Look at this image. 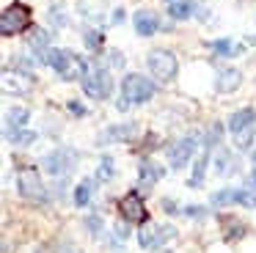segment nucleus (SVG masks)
Here are the masks:
<instances>
[{"mask_svg":"<svg viewBox=\"0 0 256 253\" xmlns=\"http://www.w3.org/2000/svg\"><path fill=\"white\" fill-rule=\"evenodd\" d=\"M154 96V82L146 80L144 74H127L122 82V99L118 110H130V104H144Z\"/></svg>","mask_w":256,"mask_h":253,"instance_id":"nucleus-1","label":"nucleus"},{"mask_svg":"<svg viewBox=\"0 0 256 253\" xmlns=\"http://www.w3.org/2000/svg\"><path fill=\"white\" fill-rule=\"evenodd\" d=\"M47 64H50L64 80H78V77L83 80V74L88 72V60L78 58V55L69 52V50H50V52H47Z\"/></svg>","mask_w":256,"mask_h":253,"instance_id":"nucleus-2","label":"nucleus"},{"mask_svg":"<svg viewBox=\"0 0 256 253\" xmlns=\"http://www.w3.org/2000/svg\"><path fill=\"white\" fill-rule=\"evenodd\" d=\"M30 25V8L25 3H12L3 16H0V33L3 36H14V33H22Z\"/></svg>","mask_w":256,"mask_h":253,"instance_id":"nucleus-3","label":"nucleus"},{"mask_svg":"<svg viewBox=\"0 0 256 253\" xmlns=\"http://www.w3.org/2000/svg\"><path fill=\"white\" fill-rule=\"evenodd\" d=\"M83 88L94 99H108L110 96V74H108V69L88 64V72L83 74Z\"/></svg>","mask_w":256,"mask_h":253,"instance_id":"nucleus-4","label":"nucleus"},{"mask_svg":"<svg viewBox=\"0 0 256 253\" xmlns=\"http://www.w3.org/2000/svg\"><path fill=\"white\" fill-rule=\"evenodd\" d=\"M149 72L157 77V80H174L176 77V58H174V52H168V50H154V52L149 55Z\"/></svg>","mask_w":256,"mask_h":253,"instance_id":"nucleus-5","label":"nucleus"},{"mask_svg":"<svg viewBox=\"0 0 256 253\" xmlns=\"http://www.w3.org/2000/svg\"><path fill=\"white\" fill-rule=\"evenodd\" d=\"M20 196L28 198V201H44L47 198L44 184H42L36 168H22L20 170Z\"/></svg>","mask_w":256,"mask_h":253,"instance_id":"nucleus-6","label":"nucleus"},{"mask_svg":"<svg viewBox=\"0 0 256 253\" xmlns=\"http://www.w3.org/2000/svg\"><path fill=\"white\" fill-rule=\"evenodd\" d=\"M118 212H122V218L130 220V223H144V220H146L144 198H140L138 192H127V196L118 201Z\"/></svg>","mask_w":256,"mask_h":253,"instance_id":"nucleus-7","label":"nucleus"},{"mask_svg":"<svg viewBox=\"0 0 256 253\" xmlns=\"http://www.w3.org/2000/svg\"><path fill=\"white\" fill-rule=\"evenodd\" d=\"M174 236V228L168 226H154V223H146L144 228L138 231V242L144 248H160L162 242H168Z\"/></svg>","mask_w":256,"mask_h":253,"instance_id":"nucleus-8","label":"nucleus"},{"mask_svg":"<svg viewBox=\"0 0 256 253\" xmlns=\"http://www.w3.org/2000/svg\"><path fill=\"white\" fill-rule=\"evenodd\" d=\"M72 162H74V154L69 152V148H58V152H52L44 157V168L50 170L52 176H64L72 168Z\"/></svg>","mask_w":256,"mask_h":253,"instance_id":"nucleus-9","label":"nucleus"},{"mask_svg":"<svg viewBox=\"0 0 256 253\" xmlns=\"http://www.w3.org/2000/svg\"><path fill=\"white\" fill-rule=\"evenodd\" d=\"M193 152H196V138H182V140H176V143L171 146V152H168V160H171L174 168H182V165L190 162Z\"/></svg>","mask_w":256,"mask_h":253,"instance_id":"nucleus-10","label":"nucleus"},{"mask_svg":"<svg viewBox=\"0 0 256 253\" xmlns=\"http://www.w3.org/2000/svg\"><path fill=\"white\" fill-rule=\"evenodd\" d=\"M3 88L6 91H14V94H28L34 88V77L28 72H12L6 69L3 72Z\"/></svg>","mask_w":256,"mask_h":253,"instance_id":"nucleus-11","label":"nucleus"},{"mask_svg":"<svg viewBox=\"0 0 256 253\" xmlns=\"http://www.w3.org/2000/svg\"><path fill=\"white\" fill-rule=\"evenodd\" d=\"M254 121H256V113L250 108H242V110H237V113H232V118H228V130H232V135H237V132L254 126Z\"/></svg>","mask_w":256,"mask_h":253,"instance_id":"nucleus-12","label":"nucleus"},{"mask_svg":"<svg viewBox=\"0 0 256 253\" xmlns=\"http://www.w3.org/2000/svg\"><path fill=\"white\" fill-rule=\"evenodd\" d=\"M157 28L160 25H157V16L152 14V11H146V8L135 11V30H138L140 36H152Z\"/></svg>","mask_w":256,"mask_h":253,"instance_id":"nucleus-13","label":"nucleus"},{"mask_svg":"<svg viewBox=\"0 0 256 253\" xmlns=\"http://www.w3.org/2000/svg\"><path fill=\"white\" fill-rule=\"evenodd\" d=\"M162 174H166V170H162V165L152 162V160H144V162H140V187H146V190H149V187L154 184Z\"/></svg>","mask_w":256,"mask_h":253,"instance_id":"nucleus-14","label":"nucleus"},{"mask_svg":"<svg viewBox=\"0 0 256 253\" xmlns=\"http://www.w3.org/2000/svg\"><path fill=\"white\" fill-rule=\"evenodd\" d=\"M240 80H242V74H240L237 69H223L220 74H218V91L220 94L234 91V88L240 86Z\"/></svg>","mask_w":256,"mask_h":253,"instance_id":"nucleus-15","label":"nucleus"},{"mask_svg":"<svg viewBox=\"0 0 256 253\" xmlns=\"http://www.w3.org/2000/svg\"><path fill=\"white\" fill-rule=\"evenodd\" d=\"M138 126L135 124H118V126H110V130L102 135V143H113V140H127V138L135 135Z\"/></svg>","mask_w":256,"mask_h":253,"instance_id":"nucleus-16","label":"nucleus"},{"mask_svg":"<svg viewBox=\"0 0 256 253\" xmlns=\"http://www.w3.org/2000/svg\"><path fill=\"white\" fill-rule=\"evenodd\" d=\"M193 11H196V0H174L168 6V16L171 20H188Z\"/></svg>","mask_w":256,"mask_h":253,"instance_id":"nucleus-17","label":"nucleus"},{"mask_svg":"<svg viewBox=\"0 0 256 253\" xmlns=\"http://www.w3.org/2000/svg\"><path fill=\"white\" fill-rule=\"evenodd\" d=\"M28 44H30L34 52H39L42 60H47V52H50V50H47V44H50V33H47V30H36L34 36H30Z\"/></svg>","mask_w":256,"mask_h":253,"instance_id":"nucleus-18","label":"nucleus"},{"mask_svg":"<svg viewBox=\"0 0 256 253\" xmlns=\"http://www.w3.org/2000/svg\"><path fill=\"white\" fill-rule=\"evenodd\" d=\"M206 162H210V154H198L193 165V176H190V187H201L204 184V174H206Z\"/></svg>","mask_w":256,"mask_h":253,"instance_id":"nucleus-19","label":"nucleus"},{"mask_svg":"<svg viewBox=\"0 0 256 253\" xmlns=\"http://www.w3.org/2000/svg\"><path fill=\"white\" fill-rule=\"evenodd\" d=\"M28 110L25 108H12L8 110V116H6V132H14L17 126H22L25 121H28Z\"/></svg>","mask_w":256,"mask_h":253,"instance_id":"nucleus-20","label":"nucleus"},{"mask_svg":"<svg viewBox=\"0 0 256 253\" xmlns=\"http://www.w3.org/2000/svg\"><path fill=\"white\" fill-rule=\"evenodd\" d=\"M212 52H218V55H237L240 44H234L232 38H218V42H212Z\"/></svg>","mask_w":256,"mask_h":253,"instance_id":"nucleus-21","label":"nucleus"},{"mask_svg":"<svg viewBox=\"0 0 256 253\" xmlns=\"http://www.w3.org/2000/svg\"><path fill=\"white\" fill-rule=\"evenodd\" d=\"M6 138H8L12 143L28 146V143H34V140H36V132H30V130H14V132H6Z\"/></svg>","mask_w":256,"mask_h":253,"instance_id":"nucleus-22","label":"nucleus"},{"mask_svg":"<svg viewBox=\"0 0 256 253\" xmlns=\"http://www.w3.org/2000/svg\"><path fill=\"white\" fill-rule=\"evenodd\" d=\"M91 198V182H83V184H78V190H74V204L78 206H86Z\"/></svg>","mask_w":256,"mask_h":253,"instance_id":"nucleus-23","label":"nucleus"},{"mask_svg":"<svg viewBox=\"0 0 256 253\" xmlns=\"http://www.w3.org/2000/svg\"><path fill=\"white\" fill-rule=\"evenodd\" d=\"M250 140H254V126H248V130H242V132H237V135H234L237 148H248Z\"/></svg>","mask_w":256,"mask_h":253,"instance_id":"nucleus-24","label":"nucleus"},{"mask_svg":"<svg viewBox=\"0 0 256 253\" xmlns=\"http://www.w3.org/2000/svg\"><path fill=\"white\" fill-rule=\"evenodd\" d=\"M113 176V160L110 157H102V162H100V168H96V179H110Z\"/></svg>","mask_w":256,"mask_h":253,"instance_id":"nucleus-25","label":"nucleus"},{"mask_svg":"<svg viewBox=\"0 0 256 253\" xmlns=\"http://www.w3.org/2000/svg\"><path fill=\"white\" fill-rule=\"evenodd\" d=\"M223 226H226V236L232 240V236H242V223H237V220L232 218H220Z\"/></svg>","mask_w":256,"mask_h":253,"instance_id":"nucleus-26","label":"nucleus"},{"mask_svg":"<svg viewBox=\"0 0 256 253\" xmlns=\"http://www.w3.org/2000/svg\"><path fill=\"white\" fill-rule=\"evenodd\" d=\"M223 204H234V190H220L212 196V206H223Z\"/></svg>","mask_w":256,"mask_h":253,"instance_id":"nucleus-27","label":"nucleus"},{"mask_svg":"<svg viewBox=\"0 0 256 253\" xmlns=\"http://www.w3.org/2000/svg\"><path fill=\"white\" fill-rule=\"evenodd\" d=\"M220 132H223V126L220 124H212V130L206 132V148H212V146H218V143H220Z\"/></svg>","mask_w":256,"mask_h":253,"instance_id":"nucleus-28","label":"nucleus"},{"mask_svg":"<svg viewBox=\"0 0 256 253\" xmlns=\"http://www.w3.org/2000/svg\"><path fill=\"white\" fill-rule=\"evenodd\" d=\"M86 44H88V50H100L102 47V33H96V30H86Z\"/></svg>","mask_w":256,"mask_h":253,"instance_id":"nucleus-29","label":"nucleus"},{"mask_svg":"<svg viewBox=\"0 0 256 253\" xmlns=\"http://www.w3.org/2000/svg\"><path fill=\"white\" fill-rule=\"evenodd\" d=\"M86 226L91 228V234H96V231H100V218H96V214H91V218L86 220Z\"/></svg>","mask_w":256,"mask_h":253,"instance_id":"nucleus-30","label":"nucleus"},{"mask_svg":"<svg viewBox=\"0 0 256 253\" xmlns=\"http://www.w3.org/2000/svg\"><path fill=\"white\" fill-rule=\"evenodd\" d=\"M69 110H72L74 116H86V108L80 102H69Z\"/></svg>","mask_w":256,"mask_h":253,"instance_id":"nucleus-31","label":"nucleus"},{"mask_svg":"<svg viewBox=\"0 0 256 253\" xmlns=\"http://www.w3.org/2000/svg\"><path fill=\"white\" fill-rule=\"evenodd\" d=\"M127 234H130V228L118 223V226H116V236H118V240H127Z\"/></svg>","mask_w":256,"mask_h":253,"instance_id":"nucleus-32","label":"nucleus"},{"mask_svg":"<svg viewBox=\"0 0 256 253\" xmlns=\"http://www.w3.org/2000/svg\"><path fill=\"white\" fill-rule=\"evenodd\" d=\"M248 187L256 192V170H250V174H248Z\"/></svg>","mask_w":256,"mask_h":253,"instance_id":"nucleus-33","label":"nucleus"},{"mask_svg":"<svg viewBox=\"0 0 256 253\" xmlns=\"http://www.w3.org/2000/svg\"><path fill=\"white\" fill-rule=\"evenodd\" d=\"M188 214H193V218H201V214H204V209H198V206H190V209H188Z\"/></svg>","mask_w":256,"mask_h":253,"instance_id":"nucleus-34","label":"nucleus"},{"mask_svg":"<svg viewBox=\"0 0 256 253\" xmlns=\"http://www.w3.org/2000/svg\"><path fill=\"white\" fill-rule=\"evenodd\" d=\"M254 160H256V154H254Z\"/></svg>","mask_w":256,"mask_h":253,"instance_id":"nucleus-35","label":"nucleus"}]
</instances>
